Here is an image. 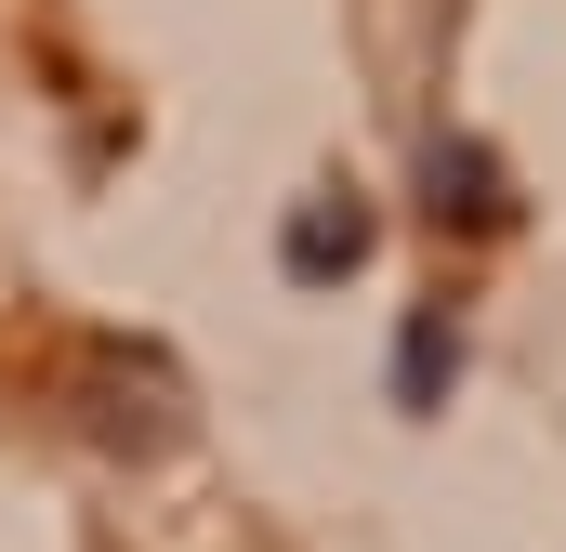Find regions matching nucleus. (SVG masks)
<instances>
[{"label":"nucleus","instance_id":"f257e3e1","mask_svg":"<svg viewBox=\"0 0 566 552\" xmlns=\"http://www.w3.org/2000/svg\"><path fill=\"white\" fill-rule=\"evenodd\" d=\"M422 211H434V224H461V237H488V224H514V184H501V158H488L474 132H434Z\"/></svg>","mask_w":566,"mask_h":552},{"label":"nucleus","instance_id":"7ed1b4c3","mask_svg":"<svg viewBox=\"0 0 566 552\" xmlns=\"http://www.w3.org/2000/svg\"><path fill=\"white\" fill-rule=\"evenodd\" d=\"M448 382H461V316L422 302V316L396 329V408H448Z\"/></svg>","mask_w":566,"mask_h":552},{"label":"nucleus","instance_id":"f03ea898","mask_svg":"<svg viewBox=\"0 0 566 552\" xmlns=\"http://www.w3.org/2000/svg\"><path fill=\"white\" fill-rule=\"evenodd\" d=\"M277 264L303 276V289L356 276V264H369V211H356V198H303V211H290V237H277Z\"/></svg>","mask_w":566,"mask_h":552}]
</instances>
